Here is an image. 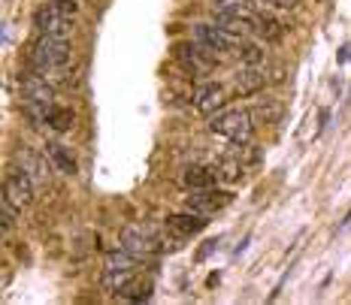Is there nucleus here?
I'll list each match as a JSON object with an SVG mask.
<instances>
[{"instance_id": "393cba45", "label": "nucleus", "mask_w": 351, "mask_h": 305, "mask_svg": "<svg viewBox=\"0 0 351 305\" xmlns=\"http://www.w3.org/2000/svg\"><path fill=\"white\" fill-rule=\"evenodd\" d=\"M336 57H339V64H346V61H348V57H351V46H342V52H339V55H336Z\"/></svg>"}, {"instance_id": "9d476101", "label": "nucleus", "mask_w": 351, "mask_h": 305, "mask_svg": "<svg viewBox=\"0 0 351 305\" xmlns=\"http://www.w3.org/2000/svg\"><path fill=\"white\" fill-rule=\"evenodd\" d=\"M21 97H25L27 103H52L55 88L43 76H36V72H27V76L21 79Z\"/></svg>"}, {"instance_id": "39448f33", "label": "nucleus", "mask_w": 351, "mask_h": 305, "mask_svg": "<svg viewBox=\"0 0 351 305\" xmlns=\"http://www.w3.org/2000/svg\"><path fill=\"white\" fill-rule=\"evenodd\" d=\"M194 36H197V42H203L212 52H230V49L243 46V36L221 25H194Z\"/></svg>"}, {"instance_id": "412c9836", "label": "nucleus", "mask_w": 351, "mask_h": 305, "mask_svg": "<svg viewBox=\"0 0 351 305\" xmlns=\"http://www.w3.org/2000/svg\"><path fill=\"white\" fill-rule=\"evenodd\" d=\"M16 202H12L10 197H6V194H3V197H0V224H3V239L6 236H10V227H12V224H16Z\"/></svg>"}, {"instance_id": "2eb2a0df", "label": "nucleus", "mask_w": 351, "mask_h": 305, "mask_svg": "<svg viewBox=\"0 0 351 305\" xmlns=\"http://www.w3.org/2000/svg\"><path fill=\"white\" fill-rule=\"evenodd\" d=\"M152 290H155V281H152V275H143V278L136 275V278L130 281V284L124 287L119 296H124V300H130V302H145L152 296Z\"/></svg>"}, {"instance_id": "b1692460", "label": "nucleus", "mask_w": 351, "mask_h": 305, "mask_svg": "<svg viewBox=\"0 0 351 305\" xmlns=\"http://www.w3.org/2000/svg\"><path fill=\"white\" fill-rule=\"evenodd\" d=\"M215 242H218V239H209V242H206V245H203V248H200V251H197V260H206V257H209V254H212V251H215Z\"/></svg>"}, {"instance_id": "ddd939ff", "label": "nucleus", "mask_w": 351, "mask_h": 305, "mask_svg": "<svg viewBox=\"0 0 351 305\" xmlns=\"http://www.w3.org/2000/svg\"><path fill=\"white\" fill-rule=\"evenodd\" d=\"M136 275H140V269H106L100 284H104L106 293H121V290L128 287Z\"/></svg>"}, {"instance_id": "0eeeda50", "label": "nucleus", "mask_w": 351, "mask_h": 305, "mask_svg": "<svg viewBox=\"0 0 351 305\" xmlns=\"http://www.w3.org/2000/svg\"><path fill=\"white\" fill-rule=\"evenodd\" d=\"M3 194L10 197L12 202H16L19 209H25V206H31V200H34V178L27 176L25 170H12V172H6V181H3Z\"/></svg>"}, {"instance_id": "aec40b11", "label": "nucleus", "mask_w": 351, "mask_h": 305, "mask_svg": "<svg viewBox=\"0 0 351 305\" xmlns=\"http://www.w3.org/2000/svg\"><path fill=\"white\" fill-rule=\"evenodd\" d=\"M143 260L145 257H140V254L121 248V251H115V254H109L106 257V269H140Z\"/></svg>"}, {"instance_id": "f3484780", "label": "nucleus", "mask_w": 351, "mask_h": 305, "mask_svg": "<svg viewBox=\"0 0 351 305\" xmlns=\"http://www.w3.org/2000/svg\"><path fill=\"white\" fill-rule=\"evenodd\" d=\"M49 157H52V163H55L61 172H67V176H73V172H76V157L70 155L67 145H61V142H49Z\"/></svg>"}, {"instance_id": "9b49d317", "label": "nucleus", "mask_w": 351, "mask_h": 305, "mask_svg": "<svg viewBox=\"0 0 351 305\" xmlns=\"http://www.w3.org/2000/svg\"><path fill=\"white\" fill-rule=\"evenodd\" d=\"M206 221H209V217H203V215L182 212V215H170V217H167V227H170L176 236H194V233H200V230L206 227Z\"/></svg>"}, {"instance_id": "5701e85b", "label": "nucleus", "mask_w": 351, "mask_h": 305, "mask_svg": "<svg viewBox=\"0 0 351 305\" xmlns=\"http://www.w3.org/2000/svg\"><path fill=\"white\" fill-rule=\"evenodd\" d=\"M269 6H276V10H294L300 0H267Z\"/></svg>"}, {"instance_id": "f257e3e1", "label": "nucleus", "mask_w": 351, "mask_h": 305, "mask_svg": "<svg viewBox=\"0 0 351 305\" xmlns=\"http://www.w3.org/2000/svg\"><path fill=\"white\" fill-rule=\"evenodd\" d=\"M34 27L43 36H70L76 27V3L73 0H52L40 6L34 16Z\"/></svg>"}, {"instance_id": "20e7f679", "label": "nucleus", "mask_w": 351, "mask_h": 305, "mask_svg": "<svg viewBox=\"0 0 351 305\" xmlns=\"http://www.w3.org/2000/svg\"><path fill=\"white\" fill-rule=\"evenodd\" d=\"M209 127H212V133L224 136V140H230V142H237V145H245L248 140H252V115L243 112V109L212 115Z\"/></svg>"}, {"instance_id": "6ab92c4d", "label": "nucleus", "mask_w": 351, "mask_h": 305, "mask_svg": "<svg viewBox=\"0 0 351 305\" xmlns=\"http://www.w3.org/2000/svg\"><path fill=\"white\" fill-rule=\"evenodd\" d=\"M215 12L218 16H230V18H243V21H252V6L245 0H218L215 3Z\"/></svg>"}, {"instance_id": "6e6552de", "label": "nucleus", "mask_w": 351, "mask_h": 305, "mask_svg": "<svg viewBox=\"0 0 351 305\" xmlns=\"http://www.w3.org/2000/svg\"><path fill=\"white\" fill-rule=\"evenodd\" d=\"M224 94L228 91H224L221 82H206V85H200V88L194 91V106L200 109L203 115H215L218 109L224 106V100H228Z\"/></svg>"}, {"instance_id": "f8f14e48", "label": "nucleus", "mask_w": 351, "mask_h": 305, "mask_svg": "<svg viewBox=\"0 0 351 305\" xmlns=\"http://www.w3.org/2000/svg\"><path fill=\"white\" fill-rule=\"evenodd\" d=\"M16 166H19V170H25L34 181H46V163H43V157L34 155V151L21 148L16 155Z\"/></svg>"}, {"instance_id": "f03ea898", "label": "nucleus", "mask_w": 351, "mask_h": 305, "mask_svg": "<svg viewBox=\"0 0 351 305\" xmlns=\"http://www.w3.org/2000/svg\"><path fill=\"white\" fill-rule=\"evenodd\" d=\"M27 57H31V64H36V70H67L73 49L67 36H40Z\"/></svg>"}, {"instance_id": "dca6fc26", "label": "nucleus", "mask_w": 351, "mask_h": 305, "mask_svg": "<svg viewBox=\"0 0 351 305\" xmlns=\"http://www.w3.org/2000/svg\"><path fill=\"white\" fill-rule=\"evenodd\" d=\"M218 172H212L209 166H188L185 170V185L194 187V191H203V187H215Z\"/></svg>"}, {"instance_id": "423d86ee", "label": "nucleus", "mask_w": 351, "mask_h": 305, "mask_svg": "<svg viewBox=\"0 0 351 305\" xmlns=\"http://www.w3.org/2000/svg\"><path fill=\"white\" fill-rule=\"evenodd\" d=\"M233 202V194L228 191H215V187H203V191H197L188 197V212H197V215H203V217H212L215 212H221L224 206H230Z\"/></svg>"}, {"instance_id": "a211bd4d", "label": "nucleus", "mask_w": 351, "mask_h": 305, "mask_svg": "<svg viewBox=\"0 0 351 305\" xmlns=\"http://www.w3.org/2000/svg\"><path fill=\"white\" fill-rule=\"evenodd\" d=\"M73 121H76V112H73L70 106H52L49 109L46 124L52 130H58V133H67V130L73 127Z\"/></svg>"}, {"instance_id": "4be33fe9", "label": "nucleus", "mask_w": 351, "mask_h": 305, "mask_svg": "<svg viewBox=\"0 0 351 305\" xmlns=\"http://www.w3.org/2000/svg\"><path fill=\"white\" fill-rule=\"evenodd\" d=\"M239 55H243V61L248 67H261L263 64V49L252 46V42H243V46H239Z\"/></svg>"}, {"instance_id": "1a4fd4ad", "label": "nucleus", "mask_w": 351, "mask_h": 305, "mask_svg": "<svg viewBox=\"0 0 351 305\" xmlns=\"http://www.w3.org/2000/svg\"><path fill=\"white\" fill-rule=\"evenodd\" d=\"M263 85H267V76H263V67H245L233 76V91L239 94V97H252V94L263 91Z\"/></svg>"}, {"instance_id": "7ed1b4c3", "label": "nucleus", "mask_w": 351, "mask_h": 305, "mask_svg": "<svg viewBox=\"0 0 351 305\" xmlns=\"http://www.w3.org/2000/svg\"><path fill=\"white\" fill-rule=\"evenodd\" d=\"M170 242L155 224H128L121 230V248L140 254V257H149V254H158V251H170Z\"/></svg>"}, {"instance_id": "4468645a", "label": "nucleus", "mask_w": 351, "mask_h": 305, "mask_svg": "<svg viewBox=\"0 0 351 305\" xmlns=\"http://www.w3.org/2000/svg\"><path fill=\"white\" fill-rule=\"evenodd\" d=\"M248 25H252V31L258 34L261 40L276 42V40H279V36H282V25H279V21H276L273 16H261V12H254Z\"/></svg>"}]
</instances>
